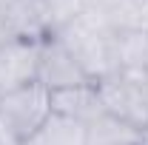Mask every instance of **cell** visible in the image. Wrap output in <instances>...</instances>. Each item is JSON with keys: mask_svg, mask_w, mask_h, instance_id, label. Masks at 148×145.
Here are the masks:
<instances>
[{"mask_svg": "<svg viewBox=\"0 0 148 145\" xmlns=\"http://www.w3.org/2000/svg\"><path fill=\"white\" fill-rule=\"evenodd\" d=\"M3 40H9V37H6V26H3V6H0V43H3Z\"/></svg>", "mask_w": 148, "mask_h": 145, "instance_id": "7c38bea8", "label": "cell"}, {"mask_svg": "<svg viewBox=\"0 0 148 145\" xmlns=\"http://www.w3.org/2000/svg\"><path fill=\"white\" fill-rule=\"evenodd\" d=\"M51 114L74 120V122H83V125H91L97 117L106 114L97 83H83V85L51 91Z\"/></svg>", "mask_w": 148, "mask_h": 145, "instance_id": "52a82bcc", "label": "cell"}, {"mask_svg": "<svg viewBox=\"0 0 148 145\" xmlns=\"http://www.w3.org/2000/svg\"><path fill=\"white\" fill-rule=\"evenodd\" d=\"M46 6V17L51 26V34H60L63 29H69L74 20H80L86 14L83 0H43Z\"/></svg>", "mask_w": 148, "mask_h": 145, "instance_id": "30bf717a", "label": "cell"}, {"mask_svg": "<svg viewBox=\"0 0 148 145\" xmlns=\"http://www.w3.org/2000/svg\"><path fill=\"white\" fill-rule=\"evenodd\" d=\"M0 145H23V140H20V137L6 125L3 120H0Z\"/></svg>", "mask_w": 148, "mask_h": 145, "instance_id": "8fae6325", "label": "cell"}, {"mask_svg": "<svg viewBox=\"0 0 148 145\" xmlns=\"http://www.w3.org/2000/svg\"><path fill=\"white\" fill-rule=\"evenodd\" d=\"M88 145H91V142H88Z\"/></svg>", "mask_w": 148, "mask_h": 145, "instance_id": "9a60e30c", "label": "cell"}, {"mask_svg": "<svg viewBox=\"0 0 148 145\" xmlns=\"http://www.w3.org/2000/svg\"><path fill=\"white\" fill-rule=\"evenodd\" d=\"M97 91H100L106 114L140 128V131L148 128V80L114 74L108 80L97 83Z\"/></svg>", "mask_w": 148, "mask_h": 145, "instance_id": "7a4b0ae2", "label": "cell"}, {"mask_svg": "<svg viewBox=\"0 0 148 145\" xmlns=\"http://www.w3.org/2000/svg\"><path fill=\"white\" fill-rule=\"evenodd\" d=\"M51 117V91L40 83L23 85V88L0 97V120L26 142L37 128Z\"/></svg>", "mask_w": 148, "mask_h": 145, "instance_id": "3957f363", "label": "cell"}, {"mask_svg": "<svg viewBox=\"0 0 148 145\" xmlns=\"http://www.w3.org/2000/svg\"><path fill=\"white\" fill-rule=\"evenodd\" d=\"M0 3H6V0H0Z\"/></svg>", "mask_w": 148, "mask_h": 145, "instance_id": "5bb4252c", "label": "cell"}, {"mask_svg": "<svg viewBox=\"0 0 148 145\" xmlns=\"http://www.w3.org/2000/svg\"><path fill=\"white\" fill-rule=\"evenodd\" d=\"M37 83L46 91H60V88H71V85L91 83V80L83 74V68L77 66V60L69 54V49L57 37H49V40L40 43Z\"/></svg>", "mask_w": 148, "mask_h": 145, "instance_id": "277c9868", "label": "cell"}, {"mask_svg": "<svg viewBox=\"0 0 148 145\" xmlns=\"http://www.w3.org/2000/svg\"><path fill=\"white\" fill-rule=\"evenodd\" d=\"M40 43L29 40H3L0 43V97L37 83Z\"/></svg>", "mask_w": 148, "mask_h": 145, "instance_id": "5b68a950", "label": "cell"}, {"mask_svg": "<svg viewBox=\"0 0 148 145\" xmlns=\"http://www.w3.org/2000/svg\"><path fill=\"white\" fill-rule=\"evenodd\" d=\"M23 145H88V125L51 114Z\"/></svg>", "mask_w": 148, "mask_h": 145, "instance_id": "9c48e42d", "label": "cell"}, {"mask_svg": "<svg viewBox=\"0 0 148 145\" xmlns=\"http://www.w3.org/2000/svg\"><path fill=\"white\" fill-rule=\"evenodd\" d=\"M3 6V26L6 37L12 40H29V43H43L51 34V26L46 17L43 0H6Z\"/></svg>", "mask_w": 148, "mask_h": 145, "instance_id": "8992f818", "label": "cell"}, {"mask_svg": "<svg viewBox=\"0 0 148 145\" xmlns=\"http://www.w3.org/2000/svg\"><path fill=\"white\" fill-rule=\"evenodd\" d=\"M140 145H148V128L143 131V134H140Z\"/></svg>", "mask_w": 148, "mask_h": 145, "instance_id": "4fadbf2b", "label": "cell"}, {"mask_svg": "<svg viewBox=\"0 0 148 145\" xmlns=\"http://www.w3.org/2000/svg\"><path fill=\"white\" fill-rule=\"evenodd\" d=\"M117 63L120 74L148 80V31L145 29H128L117 34Z\"/></svg>", "mask_w": 148, "mask_h": 145, "instance_id": "ba28073f", "label": "cell"}, {"mask_svg": "<svg viewBox=\"0 0 148 145\" xmlns=\"http://www.w3.org/2000/svg\"><path fill=\"white\" fill-rule=\"evenodd\" d=\"M117 34L111 26H106L103 20L83 14L80 20H74L69 29H63L60 34H54L69 54L77 60V66L83 68V74L91 83H103L114 74H120V63H117Z\"/></svg>", "mask_w": 148, "mask_h": 145, "instance_id": "6da1fadb", "label": "cell"}]
</instances>
